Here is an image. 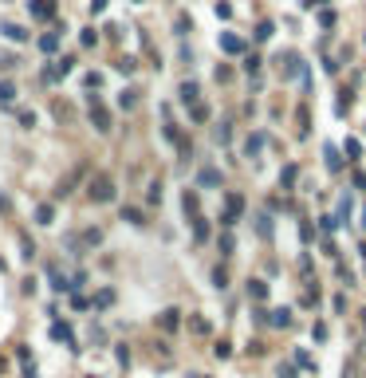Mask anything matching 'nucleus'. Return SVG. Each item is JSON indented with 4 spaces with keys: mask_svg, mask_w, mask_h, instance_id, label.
<instances>
[{
    "mask_svg": "<svg viewBox=\"0 0 366 378\" xmlns=\"http://www.w3.org/2000/svg\"><path fill=\"white\" fill-rule=\"evenodd\" d=\"M71 67H75V60H67V55H63V60H51L44 67V83H59V79H67V75H71Z\"/></svg>",
    "mask_w": 366,
    "mask_h": 378,
    "instance_id": "obj_1",
    "label": "nucleus"
},
{
    "mask_svg": "<svg viewBox=\"0 0 366 378\" xmlns=\"http://www.w3.org/2000/svg\"><path fill=\"white\" fill-rule=\"evenodd\" d=\"M91 201H115V182L99 173V178H91Z\"/></svg>",
    "mask_w": 366,
    "mask_h": 378,
    "instance_id": "obj_2",
    "label": "nucleus"
},
{
    "mask_svg": "<svg viewBox=\"0 0 366 378\" xmlns=\"http://www.w3.org/2000/svg\"><path fill=\"white\" fill-rule=\"evenodd\" d=\"M91 122H95V130H110V110H106L103 103H99V99H95V103H91Z\"/></svg>",
    "mask_w": 366,
    "mask_h": 378,
    "instance_id": "obj_3",
    "label": "nucleus"
},
{
    "mask_svg": "<svg viewBox=\"0 0 366 378\" xmlns=\"http://www.w3.org/2000/svg\"><path fill=\"white\" fill-rule=\"evenodd\" d=\"M240 213H244V197L236 193V197H229V201H224V225H236V217H240Z\"/></svg>",
    "mask_w": 366,
    "mask_h": 378,
    "instance_id": "obj_4",
    "label": "nucleus"
},
{
    "mask_svg": "<svg viewBox=\"0 0 366 378\" xmlns=\"http://www.w3.org/2000/svg\"><path fill=\"white\" fill-rule=\"evenodd\" d=\"M28 8L36 20H51L55 16V0H28Z\"/></svg>",
    "mask_w": 366,
    "mask_h": 378,
    "instance_id": "obj_5",
    "label": "nucleus"
},
{
    "mask_svg": "<svg viewBox=\"0 0 366 378\" xmlns=\"http://www.w3.org/2000/svg\"><path fill=\"white\" fill-rule=\"evenodd\" d=\"M323 162H327V169H331V173H339V169L347 166V158H343V154H339L335 146H331V142L323 146Z\"/></svg>",
    "mask_w": 366,
    "mask_h": 378,
    "instance_id": "obj_6",
    "label": "nucleus"
},
{
    "mask_svg": "<svg viewBox=\"0 0 366 378\" xmlns=\"http://www.w3.org/2000/svg\"><path fill=\"white\" fill-rule=\"evenodd\" d=\"M220 51L240 55V51H244V40H240V36H233V32H220Z\"/></svg>",
    "mask_w": 366,
    "mask_h": 378,
    "instance_id": "obj_7",
    "label": "nucleus"
},
{
    "mask_svg": "<svg viewBox=\"0 0 366 378\" xmlns=\"http://www.w3.org/2000/svg\"><path fill=\"white\" fill-rule=\"evenodd\" d=\"M51 339H55V343H67V347L75 351V335H71L67 323H51Z\"/></svg>",
    "mask_w": 366,
    "mask_h": 378,
    "instance_id": "obj_8",
    "label": "nucleus"
},
{
    "mask_svg": "<svg viewBox=\"0 0 366 378\" xmlns=\"http://www.w3.org/2000/svg\"><path fill=\"white\" fill-rule=\"evenodd\" d=\"M0 32H4V40H12V44H28V32L20 28V24H0Z\"/></svg>",
    "mask_w": 366,
    "mask_h": 378,
    "instance_id": "obj_9",
    "label": "nucleus"
},
{
    "mask_svg": "<svg viewBox=\"0 0 366 378\" xmlns=\"http://www.w3.org/2000/svg\"><path fill=\"white\" fill-rule=\"evenodd\" d=\"M197 182L205 185V189H217V185H220V169L205 166V169H201V173H197Z\"/></svg>",
    "mask_w": 366,
    "mask_h": 378,
    "instance_id": "obj_10",
    "label": "nucleus"
},
{
    "mask_svg": "<svg viewBox=\"0 0 366 378\" xmlns=\"http://www.w3.org/2000/svg\"><path fill=\"white\" fill-rule=\"evenodd\" d=\"M47 280H51V287H55V292H71V284H67V276L59 272V268H47Z\"/></svg>",
    "mask_w": 366,
    "mask_h": 378,
    "instance_id": "obj_11",
    "label": "nucleus"
},
{
    "mask_svg": "<svg viewBox=\"0 0 366 378\" xmlns=\"http://www.w3.org/2000/svg\"><path fill=\"white\" fill-rule=\"evenodd\" d=\"M268 323H272V327H288V323H292V311H288V307H276V311L268 315Z\"/></svg>",
    "mask_w": 366,
    "mask_h": 378,
    "instance_id": "obj_12",
    "label": "nucleus"
},
{
    "mask_svg": "<svg viewBox=\"0 0 366 378\" xmlns=\"http://www.w3.org/2000/svg\"><path fill=\"white\" fill-rule=\"evenodd\" d=\"M55 47H59V32H47V36H40V51H47V55H51Z\"/></svg>",
    "mask_w": 366,
    "mask_h": 378,
    "instance_id": "obj_13",
    "label": "nucleus"
},
{
    "mask_svg": "<svg viewBox=\"0 0 366 378\" xmlns=\"http://www.w3.org/2000/svg\"><path fill=\"white\" fill-rule=\"evenodd\" d=\"M12 99H16V87L4 79V83H0V106H12Z\"/></svg>",
    "mask_w": 366,
    "mask_h": 378,
    "instance_id": "obj_14",
    "label": "nucleus"
},
{
    "mask_svg": "<svg viewBox=\"0 0 366 378\" xmlns=\"http://www.w3.org/2000/svg\"><path fill=\"white\" fill-rule=\"evenodd\" d=\"M339 225H343V217H339V213H335V217H331V213H327V217H319V228H323V232H335Z\"/></svg>",
    "mask_w": 366,
    "mask_h": 378,
    "instance_id": "obj_15",
    "label": "nucleus"
},
{
    "mask_svg": "<svg viewBox=\"0 0 366 378\" xmlns=\"http://www.w3.org/2000/svg\"><path fill=\"white\" fill-rule=\"evenodd\" d=\"M248 296L252 300H264V296H268V284H264V280H248Z\"/></svg>",
    "mask_w": 366,
    "mask_h": 378,
    "instance_id": "obj_16",
    "label": "nucleus"
},
{
    "mask_svg": "<svg viewBox=\"0 0 366 378\" xmlns=\"http://www.w3.org/2000/svg\"><path fill=\"white\" fill-rule=\"evenodd\" d=\"M158 323H161V327H165V331H174V327H177V323H181V319H177V311H174V307H170V311H161V319H158Z\"/></svg>",
    "mask_w": 366,
    "mask_h": 378,
    "instance_id": "obj_17",
    "label": "nucleus"
},
{
    "mask_svg": "<svg viewBox=\"0 0 366 378\" xmlns=\"http://www.w3.org/2000/svg\"><path fill=\"white\" fill-rule=\"evenodd\" d=\"M36 221H40V225H51V221H55V209H51V205H40V209H36Z\"/></svg>",
    "mask_w": 366,
    "mask_h": 378,
    "instance_id": "obj_18",
    "label": "nucleus"
},
{
    "mask_svg": "<svg viewBox=\"0 0 366 378\" xmlns=\"http://www.w3.org/2000/svg\"><path fill=\"white\" fill-rule=\"evenodd\" d=\"M256 221H260V225H256V232H260V237H272V213H260Z\"/></svg>",
    "mask_w": 366,
    "mask_h": 378,
    "instance_id": "obj_19",
    "label": "nucleus"
},
{
    "mask_svg": "<svg viewBox=\"0 0 366 378\" xmlns=\"http://www.w3.org/2000/svg\"><path fill=\"white\" fill-rule=\"evenodd\" d=\"M181 103H197V83H181Z\"/></svg>",
    "mask_w": 366,
    "mask_h": 378,
    "instance_id": "obj_20",
    "label": "nucleus"
},
{
    "mask_svg": "<svg viewBox=\"0 0 366 378\" xmlns=\"http://www.w3.org/2000/svg\"><path fill=\"white\" fill-rule=\"evenodd\" d=\"M272 32H276V24H272V20H264L260 28H256V40H260V44H264V40H272Z\"/></svg>",
    "mask_w": 366,
    "mask_h": 378,
    "instance_id": "obj_21",
    "label": "nucleus"
},
{
    "mask_svg": "<svg viewBox=\"0 0 366 378\" xmlns=\"http://www.w3.org/2000/svg\"><path fill=\"white\" fill-rule=\"evenodd\" d=\"M181 205H185V213H189V217H197V193H193V189L181 197Z\"/></svg>",
    "mask_w": 366,
    "mask_h": 378,
    "instance_id": "obj_22",
    "label": "nucleus"
},
{
    "mask_svg": "<svg viewBox=\"0 0 366 378\" xmlns=\"http://www.w3.org/2000/svg\"><path fill=\"white\" fill-rule=\"evenodd\" d=\"M16 119H20V126H24V130H32V126H36V110H20Z\"/></svg>",
    "mask_w": 366,
    "mask_h": 378,
    "instance_id": "obj_23",
    "label": "nucleus"
},
{
    "mask_svg": "<svg viewBox=\"0 0 366 378\" xmlns=\"http://www.w3.org/2000/svg\"><path fill=\"white\" fill-rule=\"evenodd\" d=\"M110 303H115V292H110V287H106V292H99V296H95V307H110Z\"/></svg>",
    "mask_w": 366,
    "mask_h": 378,
    "instance_id": "obj_24",
    "label": "nucleus"
},
{
    "mask_svg": "<svg viewBox=\"0 0 366 378\" xmlns=\"http://www.w3.org/2000/svg\"><path fill=\"white\" fill-rule=\"evenodd\" d=\"M134 103H138V95H134V91H122V95H118V106H122V110H130Z\"/></svg>",
    "mask_w": 366,
    "mask_h": 378,
    "instance_id": "obj_25",
    "label": "nucleus"
},
{
    "mask_svg": "<svg viewBox=\"0 0 366 378\" xmlns=\"http://www.w3.org/2000/svg\"><path fill=\"white\" fill-rule=\"evenodd\" d=\"M95 40H99V36H95V28H83V36H79V44H83V47H95Z\"/></svg>",
    "mask_w": 366,
    "mask_h": 378,
    "instance_id": "obj_26",
    "label": "nucleus"
},
{
    "mask_svg": "<svg viewBox=\"0 0 366 378\" xmlns=\"http://www.w3.org/2000/svg\"><path fill=\"white\" fill-rule=\"evenodd\" d=\"M193 221H197V228H193V232H197V241H205V237H209V225H205V217H193Z\"/></svg>",
    "mask_w": 366,
    "mask_h": 378,
    "instance_id": "obj_27",
    "label": "nucleus"
},
{
    "mask_svg": "<svg viewBox=\"0 0 366 378\" xmlns=\"http://www.w3.org/2000/svg\"><path fill=\"white\" fill-rule=\"evenodd\" d=\"M319 24H323V28H335V12H331V8H323V12H319Z\"/></svg>",
    "mask_w": 366,
    "mask_h": 378,
    "instance_id": "obj_28",
    "label": "nucleus"
},
{
    "mask_svg": "<svg viewBox=\"0 0 366 378\" xmlns=\"http://www.w3.org/2000/svg\"><path fill=\"white\" fill-rule=\"evenodd\" d=\"M122 221H130V225H142V213H138V209H122Z\"/></svg>",
    "mask_w": 366,
    "mask_h": 378,
    "instance_id": "obj_29",
    "label": "nucleus"
},
{
    "mask_svg": "<svg viewBox=\"0 0 366 378\" xmlns=\"http://www.w3.org/2000/svg\"><path fill=\"white\" fill-rule=\"evenodd\" d=\"M209 119V106H201V103H193V122H205Z\"/></svg>",
    "mask_w": 366,
    "mask_h": 378,
    "instance_id": "obj_30",
    "label": "nucleus"
},
{
    "mask_svg": "<svg viewBox=\"0 0 366 378\" xmlns=\"http://www.w3.org/2000/svg\"><path fill=\"white\" fill-rule=\"evenodd\" d=\"M347 154H351V158H358V154H362V142H358V138H347Z\"/></svg>",
    "mask_w": 366,
    "mask_h": 378,
    "instance_id": "obj_31",
    "label": "nucleus"
},
{
    "mask_svg": "<svg viewBox=\"0 0 366 378\" xmlns=\"http://www.w3.org/2000/svg\"><path fill=\"white\" fill-rule=\"evenodd\" d=\"M260 146H264V134H252L248 138V154H260Z\"/></svg>",
    "mask_w": 366,
    "mask_h": 378,
    "instance_id": "obj_32",
    "label": "nucleus"
},
{
    "mask_svg": "<svg viewBox=\"0 0 366 378\" xmlns=\"http://www.w3.org/2000/svg\"><path fill=\"white\" fill-rule=\"evenodd\" d=\"M115 67H118V71H122V75H130V71H134V60H130V55H126V60H118Z\"/></svg>",
    "mask_w": 366,
    "mask_h": 378,
    "instance_id": "obj_33",
    "label": "nucleus"
},
{
    "mask_svg": "<svg viewBox=\"0 0 366 378\" xmlns=\"http://www.w3.org/2000/svg\"><path fill=\"white\" fill-rule=\"evenodd\" d=\"M217 16H220V20H229V16H233V4H224V0H220V4H217Z\"/></svg>",
    "mask_w": 366,
    "mask_h": 378,
    "instance_id": "obj_34",
    "label": "nucleus"
},
{
    "mask_svg": "<svg viewBox=\"0 0 366 378\" xmlns=\"http://www.w3.org/2000/svg\"><path fill=\"white\" fill-rule=\"evenodd\" d=\"M354 189H362V193H366V173H362V169H354Z\"/></svg>",
    "mask_w": 366,
    "mask_h": 378,
    "instance_id": "obj_35",
    "label": "nucleus"
},
{
    "mask_svg": "<svg viewBox=\"0 0 366 378\" xmlns=\"http://www.w3.org/2000/svg\"><path fill=\"white\" fill-rule=\"evenodd\" d=\"M91 12L99 16V12H106V0H91Z\"/></svg>",
    "mask_w": 366,
    "mask_h": 378,
    "instance_id": "obj_36",
    "label": "nucleus"
},
{
    "mask_svg": "<svg viewBox=\"0 0 366 378\" xmlns=\"http://www.w3.org/2000/svg\"><path fill=\"white\" fill-rule=\"evenodd\" d=\"M299 4H303V8H315V4H323V0H299Z\"/></svg>",
    "mask_w": 366,
    "mask_h": 378,
    "instance_id": "obj_37",
    "label": "nucleus"
},
{
    "mask_svg": "<svg viewBox=\"0 0 366 378\" xmlns=\"http://www.w3.org/2000/svg\"><path fill=\"white\" fill-rule=\"evenodd\" d=\"M0 370H4V359H0Z\"/></svg>",
    "mask_w": 366,
    "mask_h": 378,
    "instance_id": "obj_38",
    "label": "nucleus"
}]
</instances>
